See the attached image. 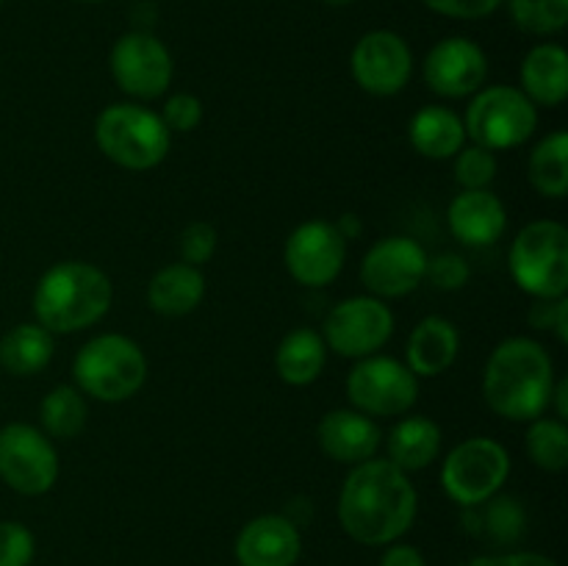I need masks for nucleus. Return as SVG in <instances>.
Instances as JSON below:
<instances>
[{"mask_svg":"<svg viewBox=\"0 0 568 566\" xmlns=\"http://www.w3.org/2000/svg\"><path fill=\"white\" fill-rule=\"evenodd\" d=\"M316 442L327 458L338 464H364L381 449L383 433L372 416L355 408L327 411L316 425Z\"/></svg>","mask_w":568,"mask_h":566,"instance_id":"a211bd4d","label":"nucleus"},{"mask_svg":"<svg viewBox=\"0 0 568 566\" xmlns=\"http://www.w3.org/2000/svg\"><path fill=\"white\" fill-rule=\"evenodd\" d=\"M427 259L416 239L410 236H386L377 239L369 250H366L364 261H361V283L366 292L377 300H394L405 297V294L416 292L419 283L425 281Z\"/></svg>","mask_w":568,"mask_h":566,"instance_id":"ddd939ff","label":"nucleus"},{"mask_svg":"<svg viewBox=\"0 0 568 566\" xmlns=\"http://www.w3.org/2000/svg\"><path fill=\"white\" fill-rule=\"evenodd\" d=\"M37 555L33 533L22 522H0V566H31Z\"/></svg>","mask_w":568,"mask_h":566,"instance_id":"473e14b6","label":"nucleus"},{"mask_svg":"<svg viewBox=\"0 0 568 566\" xmlns=\"http://www.w3.org/2000/svg\"><path fill=\"white\" fill-rule=\"evenodd\" d=\"M381 566H427L425 558H422V553L416 547H410V544H388V549L383 553L381 558Z\"/></svg>","mask_w":568,"mask_h":566,"instance_id":"ea45409f","label":"nucleus"},{"mask_svg":"<svg viewBox=\"0 0 568 566\" xmlns=\"http://www.w3.org/2000/svg\"><path fill=\"white\" fill-rule=\"evenodd\" d=\"M447 225L458 242L469 247H488L503 239L508 228V209L491 189H460L447 209Z\"/></svg>","mask_w":568,"mask_h":566,"instance_id":"6ab92c4d","label":"nucleus"},{"mask_svg":"<svg viewBox=\"0 0 568 566\" xmlns=\"http://www.w3.org/2000/svg\"><path fill=\"white\" fill-rule=\"evenodd\" d=\"M161 120L170 128V133H189L203 122V103H200L197 94L178 92L170 94L164 100V109H161Z\"/></svg>","mask_w":568,"mask_h":566,"instance_id":"f704fd0d","label":"nucleus"},{"mask_svg":"<svg viewBox=\"0 0 568 566\" xmlns=\"http://www.w3.org/2000/svg\"><path fill=\"white\" fill-rule=\"evenodd\" d=\"M72 377L83 397L100 403H125L148 381V355L122 333L94 336L78 350Z\"/></svg>","mask_w":568,"mask_h":566,"instance_id":"39448f33","label":"nucleus"},{"mask_svg":"<svg viewBox=\"0 0 568 566\" xmlns=\"http://www.w3.org/2000/svg\"><path fill=\"white\" fill-rule=\"evenodd\" d=\"M0 481L22 497L48 494L59 481L53 442L28 422L0 427Z\"/></svg>","mask_w":568,"mask_h":566,"instance_id":"1a4fd4ad","label":"nucleus"},{"mask_svg":"<svg viewBox=\"0 0 568 566\" xmlns=\"http://www.w3.org/2000/svg\"><path fill=\"white\" fill-rule=\"evenodd\" d=\"M425 277L433 286L442 289V292H458V289H464L469 283L471 270L466 264V259H460V255L442 253L436 259H427Z\"/></svg>","mask_w":568,"mask_h":566,"instance_id":"c9c22d12","label":"nucleus"},{"mask_svg":"<svg viewBox=\"0 0 568 566\" xmlns=\"http://www.w3.org/2000/svg\"><path fill=\"white\" fill-rule=\"evenodd\" d=\"M338 525L353 542L388 547L410 530L419 511V494L408 472L388 458L355 464L338 492Z\"/></svg>","mask_w":568,"mask_h":566,"instance_id":"f257e3e1","label":"nucleus"},{"mask_svg":"<svg viewBox=\"0 0 568 566\" xmlns=\"http://www.w3.org/2000/svg\"><path fill=\"white\" fill-rule=\"evenodd\" d=\"M336 225V231L342 233L344 242H353V239L361 236V231H364V225H361V216L358 214H344L342 220L333 222Z\"/></svg>","mask_w":568,"mask_h":566,"instance_id":"79ce46f5","label":"nucleus"},{"mask_svg":"<svg viewBox=\"0 0 568 566\" xmlns=\"http://www.w3.org/2000/svg\"><path fill=\"white\" fill-rule=\"evenodd\" d=\"M81 3H103V0H81Z\"/></svg>","mask_w":568,"mask_h":566,"instance_id":"c03bdc74","label":"nucleus"},{"mask_svg":"<svg viewBox=\"0 0 568 566\" xmlns=\"http://www.w3.org/2000/svg\"><path fill=\"white\" fill-rule=\"evenodd\" d=\"M549 408H555V416L566 422V416H568V381H566V377L555 381L552 400H549Z\"/></svg>","mask_w":568,"mask_h":566,"instance_id":"a19ab883","label":"nucleus"},{"mask_svg":"<svg viewBox=\"0 0 568 566\" xmlns=\"http://www.w3.org/2000/svg\"><path fill=\"white\" fill-rule=\"evenodd\" d=\"M111 75L133 100H155L170 89L175 61L166 44L148 31L122 33L111 48Z\"/></svg>","mask_w":568,"mask_h":566,"instance_id":"f8f14e48","label":"nucleus"},{"mask_svg":"<svg viewBox=\"0 0 568 566\" xmlns=\"http://www.w3.org/2000/svg\"><path fill=\"white\" fill-rule=\"evenodd\" d=\"M53 358V333L39 322H22L0 338V366L14 377H31Z\"/></svg>","mask_w":568,"mask_h":566,"instance_id":"a878e982","label":"nucleus"},{"mask_svg":"<svg viewBox=\"0 0 568 566\" xmlns=\"http://www.w3.org/2000/svg\"><path fill=\"white\" fill-rule=\"evenodd\" d=\"M216 242H220V233H216V228L211 222H189L181 233V242H178L181 261H186L192 266H203L216 253Z\"/></svg>","mask_w":568,"mask_h":566,"instance_id":"72a5a7b5","label":"nucleus"},{"mask_svg":"<svg viewBox=\"0 0 568 566\" xmlns=\"http://www.w3.org/2000/svg\"><path fill=\"white\" fill-rule=\"evenodd\" d=\"M486 511V530L491 533L497 542L510 544L521 536L525 530V511L519 508V503L510 497H491Z\"/></svg>","mask_w":568,"mask_h":566,"instance_id":"2f4dec72","label":"nucleus"},{"mask_svg":"<svg viewBox=\"0 0 568 566\" xmlns=\"http://www.w3.org/2000/svg\"><path fill=\"white\" fill-rule=\"evenodd\" d=\"M347 259V242L333 222L308 220L294 228L283 247L286 270L300 286L322 289L336 281Z\"/></svg>","mask_w":568,"mask_h":566,"instance_id":"4468645a","label":"nucleus"},{"mask_svg":"<svg viewBox=\"0 0 568 566\" xmlns=\"http://www.w3.org/2000/svg\"><path fill=\"white\" fill-rule=\"evenodd\" d=\"M527 455L544 472H564L568 466V427L558 416H538L525 438Z\"/></svg>","mask_w":568,"mask_h":566,"instance_id":"c85d7f7f","label":"nucleus"},{"mask_svg":"<svg viewBox=\"0 0 568 566\" xmlns=\"http://www.w3.org/2000/svg\"><path fill=\"white\" fill-rule=\"evenodd\" d=\"M436 14L449 20H483L503 6V0H422Z\"/></svg>","mask_w":568,"mask_h":566,"instance_id":"e433bc0d","label":"nucleus"},{"mask_svg":"<svg viewBox=\"0 0 568 566\" xmlns=\"http://www.w3.org/2000/svg\"><path fill=\"white\" fill-rule=\"evenodd\" d=\"M327 361V347L322 333L314 327H294L281 338L275 350V372L288 386H308L322 375Z\"/></svg>","mask_w":568,"mask_h":566,"instance_id":"393cba45","label":"nucleus"},{"mask_svg":"<svg viewBox=\"0 0 568 566\" xmlns=\"http://www.w3.org/2000/svg\"><path fill=\"white\" fill-rule=\"evenodd\" d=\"M527 178L541 198L564 200L568 192V133L555 131L532 148Z\"/></svg>","mask_w":568,"mask_h":566,"instance_id":"bb28decb","label":"nucleus"},{"mask_svg":"<svg viewBox=\"0 0 568 566\" xmlns=\"http://www.w3.org/2000/svg\"><path fill=\"white\" fill-rule=\"evenodd\" d=\"M510 475V455L497 438L471 436L449 449L442 464V486L453 503L480 508L503 492Z\"/></svg>","mask_w":568,"mask_h":566,"instance_id":"6e6552de","label":"nucleus"},{"mask_svg":"<svg viewBox=\"0 0 568 566\" xmlns=\"http://www.w3.org/2000/svg\"><path fill=\"white\" fill-rule=\"evenodd\" d=\"M475 566H558L552 558L541 553H505L497 558H483Z\"/></svg>","mask_w":568,"mask_h":566,"instance_id":"58836bf2","label":"nucleus"},{"mask_svg":"<svg viewBox=\"0 0 568 566\" xmlns=\"http://www.w3.org/2000/svg\"><path fill=\"white\" fill-rule=\"evenodd\" d=\"M408 139L416 153L425 159H453L466 144L464 117H458V111L447 109V105H425L410 117Z\"/></svg>","mask_w":568,"mask_h":566,"instance_id":"5701e85b","label":"nucleus"},{"mask_svg":"<svg viewBox=\"0 0 568 566\" xmlns=\"http://www.w3.org/2000/svg\"><path fill=\"white\" fill-rule=\"evenodd\" d=\"M530 322L538 331H555L560 342H568V300H538L532 305Z\"/></svg>","mask_w":568,"mask_h":566,"instance_id":"4c0bfd02","label":"nucleus"},{"mask_svg":"<svg viewBox=\"0 0 568 566\" xmlns=\"http://www.w3.org/2000/svg\"><path fill=\"white\" fill-rule=\"evenodd\" d=\"M325 3H331V6H347V3H353V0H325Z\"/></svg>","mask_w":568,"mask_h":566,"instance_id":"37998d69","label":"nucleus"},{"mask_svg":"<svg viewBox=\"0 0 568 566\" xmlns=\"http://www.w3.org/2000/svg\"><path fill=\"white\" fill-rule=\"evenodd\" d=\"M460 353V333L447 316H425L410 331L405 344V366L416 377H436L455 364Z\"/></svg>","mask_w":568,"mask_h":566,"instance_id":"aec40b11","label":"nucleus"},{"mask_svg":"<svg viewBox=\"0 0 568 566\" xmlns=\"http://www.w3.org/2000/svg\"><path fill=\"white\" fill-rule=\"evenodd\" d=\"M347 397L366 416H403L419 400V377L403 361L369 355L349 370Z\"/></svg>","mask_w":568,"mask_h":566,"instance_id":"9b49d317","label":"nucleus"},{"mask_svg":"<svg viewBox=\"0 0 568 566\" xmlns=\"http://www.w3.org/2000/svg\"><path fill=\"white\" fill-rule=\"evenodd\" d=\"M394 333V314L386 300L358 294L333 305L325 316V347L342 358H369L388 344Z\"/></svg>","mask_w":568,"mask_h":566,"instance_id":"9d476101","label":"nucleus"},{"mask_svg":"<svg viewBox=\"0 0 568 566\" xmlns=\"http://www.w3.org/2000/svg\"><path fill=\"white\" fill-rule=\"evenodd\" d=\"M205 277L200 266L175 261V264L161 266L148 283V305L161 316H186L203 303Z\"/></svg>","mask_w":568,"mask_h":566,"instance_id":"4be33fe9","label":"nucleus"},{"mask_svg":"<svg viewBox=\"0 0 568 566\" xmlns=\"http://www.w3.org/2000/svg\"><path fill=\"white\" fill-rule=\"evenodd\" d=\"M453 172L460 189H488L497 178V153L480 144H464L453 155Z\"/></svg>","mask_w":568,"mask_h":566,"instance_id":"7c9ffc66","label":"nucleus"},{"mask_svg":"<svg viewBox=\"0 0 568 566\" xmlns=\"http://www.w3.org/2000/svg\"><path fill=\"white\" fill-rule=\"evenodd\" d=\"M516 26L536 37L560 33L568 22V0H508Z\"/></svg>","mask_w":568,"mask_h":566,"instance_id":"c756f323","label":"nucleus"},{"mask_svg":"<svg viewBox=\"0 0 568 566\" xmlns=\"http://www.w3.org/2000/svg\"><path fill=\"white\" fill-rule=\"evenodd\" d=\"M0 6H3V0H0Z\"/></svg>","mask_w":568,"mask_h":566,"instance_id":"a18cd8bd","label":"nucleus"},{"mask_svg":"<svg viewBox=\"0 0 568 566\" xmlns=\"http://www.w3.org/2000/svg\"><path fill=\"white\" fill-rule=\"evenodd\" d=\"M349 70L364 92L392 98L408 87L414 75V53L399 33L369 31L355 42Z\"/></svg>","mask_w":568,"mask_h":566,"instance_id":"2eb2a0df","label":"nucleus"},{"mask_svg":"<svg viewBox=\"0 0 568 566\" xmlns=\"http://www.w3.org/2000/svg\"><path fill=\"white\" fill-rule=\"evenodd\" d=\"M555 364L541 342L510 336L491 350L483 370V397L508 422H532L549 411Z\"/></svg>","mask_w":568,"mask_h":566,"instance_id":"f03ea898","label":"nucleus"},{"mask_svg":"<svg viewBox=\"0 0 568 566\" xmlns=\"http://www.w3.org/2000/svg\"><path fill=\"white\" fill-rule=\"evenodd\" d=\"M239 566H297L303 555L297 522L283 514H264L250 519L236 536Z\"/></svg>","mask_w":568,"mask_h":566,"instance_id":"f3484780","label":"nucleus"},{"mask_svg":"<svg viewBox=\"0 0 568 566\" xmlns=\"http://www.w3.org/2000/svg\"><path fill=\"white\" fill-rule=\"evenodd\" d=\"M510 277L536 300H560L568 292V231L555 220H536L516 233L508 250Z\"/></svg>","mask_w":568,"mask_h":566,"instance_id":"423d86ee","label":"nucleus"},{"mask_svg":"<svg viewBox=\"0 0 568 566\" xmlns=\"http://www.w3.org/2000/svg\"><path fill=\"white\" fill-rule=\"evenodd\" d=\"M388 461L403 472H422L442 453V427L427 416H405L386 438Z\"/></svg>","mask_w":568,"mask_h":566,"instance_id":"b1692460","label":"nucleus"},{"mask_svg":"<svg viewBox=\"0 0 568 566\" xmlns=\"http://www.w3.org/2000/svg\"><path fill=\"white\" fill-rule=\"evenodd\" d=\"M109 275L89 261H59L33 289V314L50 333H78L98 325L111 309Z\"/></svg>","mask_w":568,"mask_h":566,"instance_id":"7ed1b4c3","label":"nucleus"},{"mask_svg":"<svg viewBox=\"0 0 568 566\" xmlns=\"http://www.w3.org/2000/svg\"><path fill=\"white\" fill-rule=\"evenodd\" d=\"M464 128L471 144L494 153L521 148L538 128V105L519 87H483L466 105Z\"/></svg>","mask_w":568,"mask_h":566,"instance_id":"0eeeda50","label":"nucleus"},{"mask_svg":"<svg viewBox=\"0 0 568 566\" xmlns=\"http://www.w3.org/2000/svg\"><path fill=\"white\" fill-rule=\"evenodd\" d=\"M94 144L111 164L148 172L170 155L172 133L148 105L111 103L94 120Z\"/></svg>","mask_w":568,"mask_h":566,"instance_id":"20e7f679","label":"nucleus"},{"mask_svg":"<svg viewBox=\"0 0 568 566\" xmlns=\"http://www.w3.org/2000/svg\"><path fill=\"white\" fill-rule=\"evenodd\" d=\"M87 397L78 386H55L39 405V422L48 438H75L87 427Z\"/></svg>","mask_w":568,"mask_h":566,"instance_id":"cd10ccee","label":"nucleus"},{"mask_svg":"<svg viewBox=\"0 0 568 566\" xmlns=\"http://www.w3.org/2000/svg\"><path fill=\"white\" fill-rule=\"evenodd\" d=\"M521 92L532 100V105L558 109L568 98V55L560 44H536L525 55L519 70Z\"/></svg>","mask_w":568,"mask_h":566,"instance_id":"412c9836","label":"nucleus"},{"mask_svg":"<svg viewBox=\"0 0 568 566\" xmlns=\"http://www.w3.org/2000/svg\"><path fill=\"white\" fill-rule=\"evenodd\" d=\"M427 89L444 100L471 98L488 78L486 50L466 37H447L430 48L422 64Z\"/></svg>","mask_w":568,"mask_h":566,"instance_id":"dca6fc26","label":"nucleus"}]
</instances>
